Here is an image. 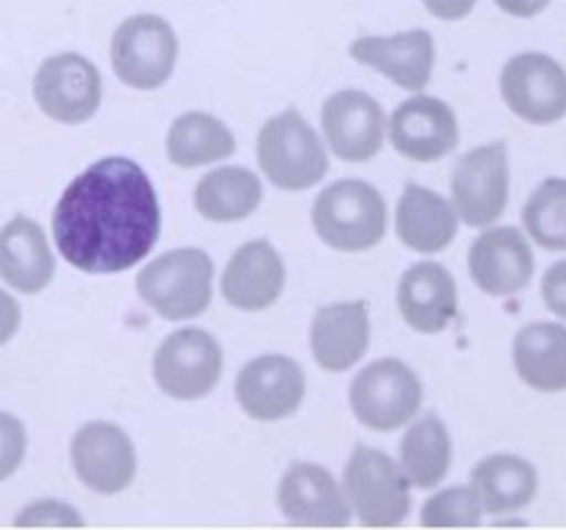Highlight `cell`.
Returning <instances> with one entry per match:
<instances>
[{"label":"cell","instance_id":"obj_1","mask_svg":"<svg viewBox=\"0 0 566 530\" xmlns=\"http://www.w3.org/2000/svg\"><path fill=\"white\" fill-rule=\"evenodd\" d=\"M160 235V204L147 171L130 158H103L66 186L53 210L61 257L83 274H122Z\"/></svg>","mask_w":566,"mask_h":530},{"label":"cell","instance_id":"obj_2","mask_svg":"<svg viewBox=\"0 0 566 530\" xmlns=\"http://www.w3.org/2000/svg\"><path fill=\"white\" fill-rule=\"evenodd\" d=\"M136 290L160 318H197L213 301V259L202 248L166 252L138 271Z\"/></svg>","mask_w":566,"mask_h":530},{"label":"cell","instance_id":"obj_3","mask_svg":"<svg viewBox=\"0 0 566 530\" xmlns=\"http://www.w3.org/2000/svg\"><path fill=\"white\" fill-rule=\"evenodd\" d=\"M258 163L271 186L282 191H307L329 171V155L318 132L298 110L271 116L258 136Z\"/></svg>","mask_w":566,"mask_h":530},{"label":"cell","instance_id":"obj_4","mask_svg":"<svg viewBox=\"0 0 566 530\" xmlns=\"http://www.w3.org/2000/svg\"><path fill=\"white\" fill-rule=\"evenodd\" d=\"M313 226L337 252H368L387 232L385 197L363 180L332 182L315 199Z\"/></svg>","mask_w":566,"mask_h":530},{"label":"cell","instance_id":"obj_5","mask_svg":"<svg viewBox=\"0 0 566 530\" xmlns=\"http://www.w3.org/2000/svg\"><path fill=\"white\" fill-rule=\"evenodd\" d=\"M409 478L401 464L376 447L357 445L343 473V491L365 528H392L407 519L412 508Z\"/></svg>","mask_w":566,"mask_h":530},{"label":"cell","instance_id":"obj_6","mask_svg":"<svg viewBox=\"0 0 566 530\" xmlns=\"http://www.w3.org/2000/svg\"><path fill=\"white\" fill-rule=\"evenodd\" d=\"M348 401L365 428L387 434L415 420L423 403V384L401 359H379L354 375Z\"/></svg>","mask_w":566,"mask_h":530},{"label":"cell","instance_id":"obj_7","mask_svg":"<svg viewBox=\"0 0 566 530\" xmlns=\"http://www.w3.org/2000/svg\"><path fill=\"white\" fill-rule=\"evenodd\" d=\"M177 33L164 17H127L111 39V66L125 86L138 92L160 88L177 64Z\"/></svg>","mask_w":566,"mask_h":530},{"label":"cell","instance_id":"obj_8","mask_svg":"<svg viewBox=\"0 0 566 530\" xmlns=\"http://www.w3.org/2000/svg\"><path fill=\"white\" fill-rule=\"evenodd\" d=\"M224 370L219 340L205 329L171 331L153 359L155 384L175 401H199L216 390Z\"/></svg>","mask_w":566,"mask_h":530},{"label":"cell","instance_id":"obj_9","mask_svg":"<svg viewBox=\"0 0 566 530\" xmlns=\"http://www.w3.org/2000/svg\"><path fill=\"white\" fill-rule=\"evenodd\" d=\"M506 144L495 141L470 149L457 160L451 177V199L459 221L468 226H490L509 204Z\"/></svg>","mask_w":566,"mask_h":530},{"label":"cell","instance_id":"obj_10","mask_svg":"<svg viewBox=\"0 0 566 530\" xmlns=\"http://www.w3.org/2000/svg\"><path fill=\"white\" fill-rule=\"evenodd\" d=\"M33 99L50 119L61 125H83L103 103V77L83 55H50L33 77Z\"/></svg>","mask_w":566,"mask_h":530},{"label":"cell","instance_id":"obj_11","mask_svg":"<svg viewBox=\"0 0 566 530\" xmlns=\"http://www.w3.org/2000/svg\"><path fill=\"white\" fill-rule=\"evenodd\" d=\"M501 94L514 116L553 125L566 116V72L545 53H520L503 66Z\"/></svg>","mask_w":566,"mask_h":530},{"label":"cell","instance_id":"obj_12","mask_svg":"<svg viewBox=\"0 0 566 530\" xmlns=\"http://www.w3.org/2000/svg\"><path fill=\"white\" fill-rule=\"evenodd\" d=\"M72 469L86 489L97 495H119L136 478V447L114 423H86L70 445Z\"/></svg>","mask_w":566,"mask_h":530},{"label":"cell","instance_id":"obj_13","mask_svg":"<svg viewBox=\"0 0 566 530\" xmlns=\"http://www.w3.org/2000/svg\"><path fill=\"white\" fill-rule=\"evenodd\" d=\"M321 127L332 155L348 163H365L376 158L385 144L387 116L370 94L359 88H343L324 103Z\"/></svg>","mask_w":566,"mask_h":530},{"label":"cell","instance_id":"obj_14","mask_svg":"<svg viewBox=\"0 0 566 530\" xmlns=\"http://www.w3.org/2000/svg\"><path fill=\"white\" fill-rule=\"evenodd\" d=\"M307 392L302 364L282 353L252 359L235 379V398L243 412L260 423H276L298 412Z\"/></svg>","mask_w":566,"mask_h":530},{"label":"cell","instance_id":"obj_15","mask_svg":"<svg viewBox=\"0 0 566 530\" xmlns=\"http://www.w3.org/2000/svg\"><path fill=\"white\" fill-rule=\"evenodd\" d=\"M276 502L287 522L302 528H343L352 522L346 491L318 464H291L276 489Z\"/></svg>","mask_w":566,"mask_h":530},{"label":"cell","instance_id":"obj_16","mask_svg":"<svg viewBox=\"0 0 566 530\" xmlns=\"http://www.w3.org/2000/svg\"><path fill=\"white\" fill-rule=\"evenodd\" d=\"M387 132L392 147L418 163L446 158L459 147L457 114L451 105L429 94H415L398 105L387 121Z\"/></svg>","mask_w":566,"mask_h":530},{"label":"cell","instance_id":"obj_17","mask_svg":"<svg viewBox=\"0 0 566 530\" xmlns=\"http://www.w3.org/2000/svg\"><path fill=\"white\" fill-rule=\"evenodd\" d=\"M470 276L486 296H514L534 279V252L517 226L481 232L468 254Z\"/></svg>","mask_w":566,"mask_h":530},{"label":"cell","instance_id":"obj_18","mask_svg":"<svg viewBox=\"0 0 566 530\" xmlns=\"http://www.w3.org/2000/svg\"><path fill=\"white\" fill-rule=\"evenodd\" d=\"M352 59L381 72L407 92H423L437 64L434 36L423 28L396 36H363L352 44Z\"/></svg>","mask_w":566,"mask_h":530},{"label":"cell","instance_id":"obj_19","mask_svg":"<svg viewBox=\"0 0 566 530\" xmlns=\"http://www.w3.org/2000/svg\"><path fill=\"white\" fill-rule=\"evenodd\" d=\"M285 290V263L269 241H249L238 248L221 274L227 304L243 312H260L280 301Z\"/></svg>","mask_w":566,"mask_h":530},{"label":"cell","instance_id":"obj_20","mask_svg":"<svg viewBox=\"0 0 566 530\" xmlns=\"http://www.w3.org/2000/svg\"><path fill=\"white\" fill-rule=\"evenodd\" d=\"M370 346V315L365 301H340L321 307L310 326L315 362L329 373H343L365 357Z\"/></svg>","mask_w":566,"mask_h":530},{"label":"cell","instance_id":"obj_21","mask_svg":"<svg viewBox=\"0 0 566 530\" xmlns=\"http://www.w3.org/2000/svg\"><path fill=\"white\" fill-rule=\"evenodd\" d=\"M398 309L415 331L437 335L457 318V279L440 263L412 265L398 285Z\"/></svg>","mask_w":566,"mask_h":530},{"label":"cell","instance_id":"obj_22","mask_svg":"<svg viewBox=\"0 0 566 530\" xmlns=\"http://www.w3.org/2000/svg\"><path fill=\"white\" fill-rule=\"evenodd\" d=\"M55 274L48 235L36 221L17 215L0 230V279L14 290L42 293Z\"/></svg>","mask_w":566,"mask_h":530},{"label":"cell","instance_id":"obj_23","mask_svg":"<svg viewBox=\"0 0 566 530\" xmlns=\"http://www.w3.org/2000/svg\"><path fill=\"white\" fill-rule=\"evenodd\" d=\"M396 232L412 252L437 254L453 243L459 215L448 199L423 186H407L396 210Z\"/></svg>","mask_w":566,"mask_h":530},{"label":"cell","instance_id":"obj_24","mask_svg":"<svg viewBox=\"0 0 566 530\" xmlns=\"http://www.w3.org/2000/svg\"><path fill=\"white\" fill-rule=\"evenodd\" d=\"M514 368L528 386L539 392L566 390V326L528 324L514 337Z\"/></svg>","mask_w":566,"mask_h":530},{"label":"cell","instance_id":"obj_25","mask_svg":"<svg viewBox=\"0 0 566 530\" xmlns=\"http://www.w3.org/2000/svg\"><path fill=\"white\" fill-rule=\"evenodd\" d=\"M470 486L479 495L486 513H509L528 506L539 491V475L534 464L512 453H497L475 464Z\"/></svg>","mask_w":566,"mask_h":530},{"label":"cell","instance_id":"obj_26","mask_svg":"<svg viewBox=\"0 0 566 530\" xmlns=\"http://www.w3.org/2000/svg\"><path fill=\"white\" fill-rule=\"evenodd\" d=\"M263 202V186L252 169L224 166L199 180L193 191V208L202 219L216 224H232L254 213Z\"/></svg>","mask_w":566,"mask_h":530},{"label":"cell","instance_id":"obj_27","mask_svg":"<svg viewBox=\"0 0 566 530\" xmlns=\"http://www.w3.org/2000/svg\"><path fill=\"white\" fill-rule=\"evenodd\" d=\"M235 152V136L230 127L205 110H188L177 116L166 136V155L180 169L216 163Z\"/></svg>","mask_w":566,"mask_h":530},{"label":"cell","instance_id":"obj_28","mask_svg":"<svg viewBox=\"0 0 566 530\" xmlns=\"http://www.w3.org/2000/svg\"><path fill=\"white\" fill-rule=\"evenodd\" d=\"M451 434L434 412L409 425L401 439V469L415 489H434L451 469Z\"/></svg>","mask_w":566,"mask_h":530},{"label":"cell","instance_id":"obj_29","mask_svg":"<svg viewBox=\"0 0 566 530\" xmlns=\"http://www.w3.org/2000/svg\"><path fill=\"white\" fill-rule=\"evenodd\" d=\"M523 221L534 243L547 252H566V180L542 182L523 208Z\"/></svg>","mask_w":566,"mask_h":530},{"label":"cell","instance_id":"obj_30","mask_svg":"<svg viewBox=\"0 0 566 530\" xmlns=\"http://www.w3.org/2000/svg\"><path fill=\"white\" fill-rule=\"evenodd\" d=\"M481 513L484 508L473 486H451L426 500L420 522L426 528H475L481 522Z\"/></svg>","mask_w":566,"mask_h":530},{"label":"cell","instance_id":"obj_31","mask_svg":"<svg viewBox=\"0 0 566 530\" xmlns=\"http://www.w3.org/2000/svg\"><path fill=\"white\" fill-rule=\"evenodd\" d=\"M20 528H81L83 517L72 506L59 500H39L25 506V511L14 519Z\"/></svg>","mask_w":566,"mask_h":530},{"label":"cell","instance_id":"obj_32","mask_svg":"<svg viewBox=\"0 0 566 530\" xmlns=\"http://www.w3.org/2000/svg\"><path fill=\"white\" fill-rule=\"evenodd\" d=\"M25 425L14 414L0 412V480L11 478L25 458Z\"/></svg>","mask_w":566,"mask_h":530},{"label":"cell","instance_id":"obj_33","mask_svg":"<svg viewBox=\"0 0 566 530\" xmlns=\"http://www.w3.org/2000/svg\"><path fill=\"white\" fill-rule=\"evenodd\" d=\"M542 298L553 315L566 320V259L547 268L545 279H542Z\"/></svg>","mask_w":566,"mask_h":530},{"label":"cell","instance_id":"obj_34","mask_svg":"<svg viewBox=\"0 0 566 530\" xmlns=\"http://www.w3.org/2000/svg\"><path fill=\"white\" fill-rule=\"evenodd\" d=\"M20 304L9 296L6 290H0V346L11 340L20 329Z\"/></svg>","mask_w":566,"mask_h":530},{"label":"cell","instance_id":"obj_35","mask_svg":"<svg viewBox=\"0 0 566 530\" xmlns=\"http://www.w3.org/2000/svg\"><path fill=\"white\" fill-rule=\"evenodd\" d=\"M423 6L429 9V14H434L437 20H462L470 11L475 9V0H423Z\"/></svg>","mask_w":566,"mask_h":530},{"label":"cell","instance_id":"obj_36","mask_svg":"<svg viewBox=\"0 0 566 530\" xmlns=\"http://www.w3.org/2000/svg\"><path fill=\"white\" fill-rule=\"evenodd\" d=\"M495 3H497V9L506 11V14L528 20V17L542 14V11L551 6V0H495Z\"/></svg>","mask_w":566,"mask_h":530}]
</instances>
